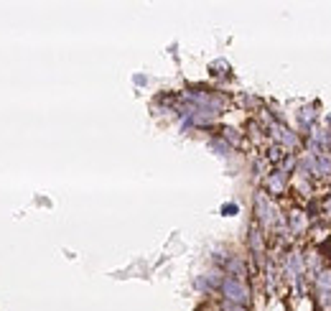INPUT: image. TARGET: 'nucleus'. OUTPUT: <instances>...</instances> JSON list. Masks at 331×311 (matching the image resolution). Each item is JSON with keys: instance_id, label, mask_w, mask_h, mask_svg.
I'll list each match as a JSON object with an SVG mask.
<instances>
[{"instance_id": "1", "label": "nucleus", "mask_w": 331, "mask_h": 311, "mask_svg": "<svg viewBox=\"0 0 331 311\" xmlns=\"http://www.w3.org/2000/svg\"><path fill=\"white\" fill-rule=\"evenodd\" d=\"M224 291L230 293V299H234V301H247V291L242 288V286H237V283H232V280H227V283H224Z\"/></svg>"}]
</instances>
